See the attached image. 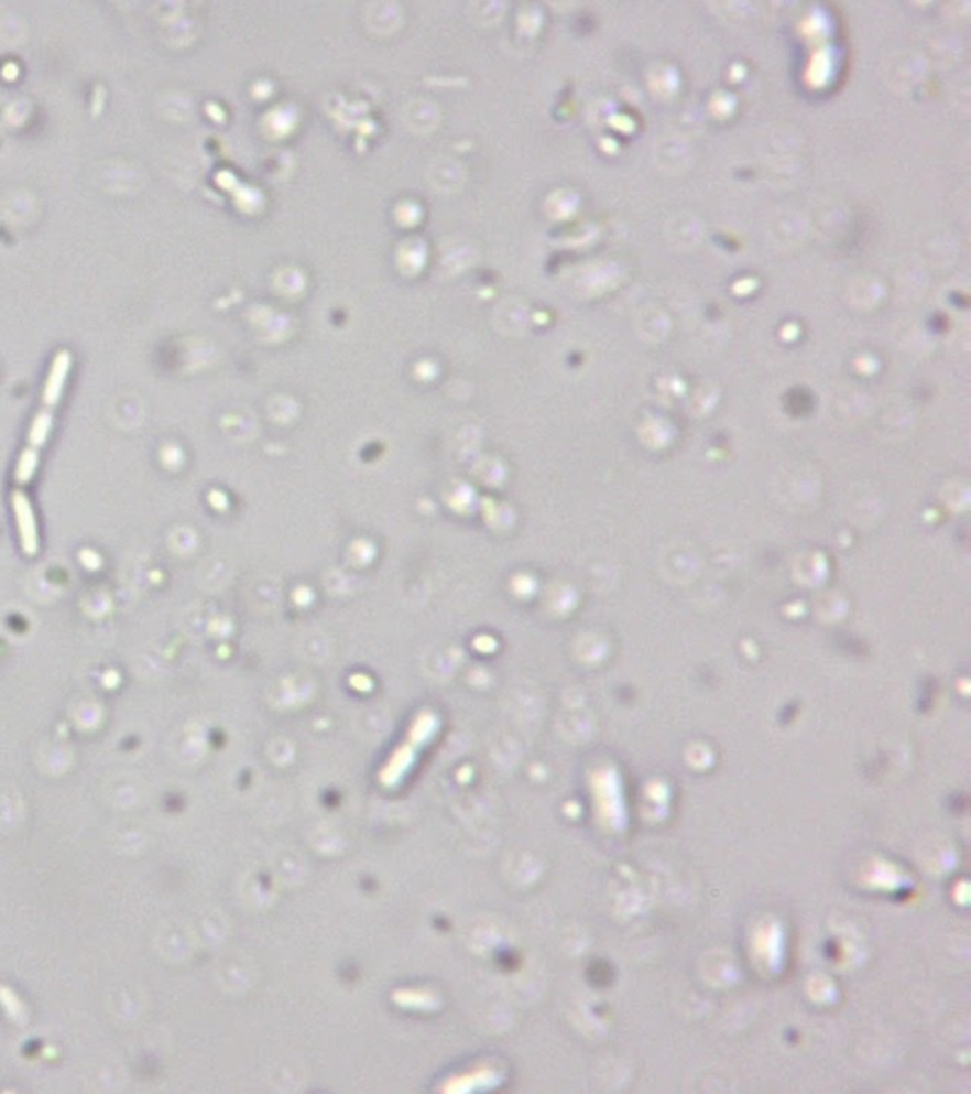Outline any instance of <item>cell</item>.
I'll return each mask as SVG.
<instances>
[{"instance_id": "cell-1", "label": "cell", "mask_w": 971, "mask_h": 1094, "mask_svg": "<svg viewBox=\"0 0 971 1094\" xmlns=\"http://www.w3.org/2000/svg\"><path fill=\"white\" fill-rule=\"evenodd\" d=\"M69 365L70 358L67 351L57 354V358H55L54 365H52L48 380H46V386H44V400H42L44 401V405H42L41 413H39L35 422H33V426H31L28 448L21 455L20 464H18V469H15V481L20 483V485L31 481V477L35 475L39 451H41L44 441L48 437L54 407L57 405V401L62 398L63 386H65V379H67V372H69Z\"/></svg>"}, {"instance_id": "cell-2", "label": "cell", "mask_w": 971, "mask_h": 1094, "mask_svg": "<svg viewBox=\"0 0 971 1094\" xmlns=\"http://www.w3.org/2000/svg\"><path fill=\"white\" fill-rule=\"evenodd\" d=\"M12 502H14L15 523H18V529H20L23 551L28 555H35L39 538H36L35 516H33V510H31L28 496L23 495V492H14Z\"/></svg>"}]
</instances>
